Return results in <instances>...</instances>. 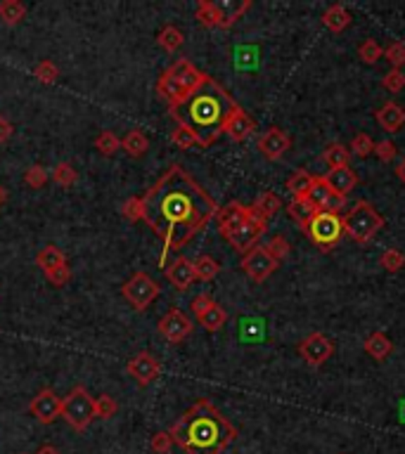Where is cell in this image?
<instances>
[{
  "mask_svg": "<svg viewBox=\"0 0 405 454\" xmlns=\"http://www.w3.org/2000/svg\"><path fill=\"white\" fill-rule=\"evenodd\" d=\"M223 133H228V138L233 142H245L256 133V124H254V119L237 104L235 112L230 114V119H228L225 126H223Z\"/></svg>",
  "mask_w": 405,
  "mask_h": 454,
  "instance_id": "cell-18",
  "label": "cell"
},
{
  "mask_svg": "<svg viewBox=\"0 0 405 454\" xmlns=\"http://www.w3.org/2000/svg\"><path fill=\"white\" fill-rule=\"evenodd\" d=\"M206 73L199 71L190 59H175L157 80V92L168 104V112L178 109L197 88L204 83Z\"/></svg>",
  "mask_w": 405,
  "mask_h": 454,
  "instance_id": "cell-4",
  "label": "cell"
},
{
  "mask_svg": "<svg viewBox=\"0 0 405 454\" xmlns=\"http://www.w3.org/2000/svg\"><path fill=\"white\" fill-rule=\"evenodd\" d=\"M249 218V206L240 204V201H230V204L221 206L218 213H216V220H218V229L223 237L233 234L240 225H245Z\"/></svg>",
  "mask_w": 405,
  "mask_h": 454,
  "instance_id": "cell-17",
  "label": "cell"
},
{
  "mask_svg": "<svg viewBox=\"0 0 405 454\" xmlns=\"http://www.w3.org/2000/svg\"><path fill=\"white\" fill-rule=\"evenodd\" d=\"M48 180H50V173L45 171L43 166H31L29 171L24 173V182L29 187H33V189L45 187V185H48Z\"/></svg>",
  "mask_w": 405,
  "mask_h": 454,
  "instance_id": "cell-44",
  "label": "cell"
},
{
  "mask_svg": "<svg viewBox=\"0 0 405 454\" xmlns=\"http://www.w3.org/2000/svg\"><path fill=\"white\" fill-rule=\"evenodd\" d=\"M126 371H128V376H133L140 386H150L152 381H157V376L161 374V362L152 355V352L143 350L128 360Z\"/></svg>",
  "mask_w": 405,
  "mask_h": 454,
  "instance_id": "cell-14",
  "label": "cell"
},
{
  "mask_svg": "<svg viewBox=\"0 0 405 454\" xmlns=\"http://www.w3.org/2000/svg\"><path fill=\"white\" fill-rule=\"evenodd\" d=\"M242 270H245L256 284H261L278 270V263L270 258L266 246H254L249 253H245V258H242Z\"/></svg>",
  "mask_w": 405,
  "mask_h": 454,
  "instance_id": "cell-12",
  "label": "cell"
},
{
  "mask_svg": "<svg viewBox=\"0 0 405 454\" xmlns=\"http://www.w3.org/2000/svg\"><path fill=\"white\" fill-rule=\"evenodd\" d=\"M322 24H325L332 33H341L348 29L351 15L344 5H332V8H327L325 15H322Z\"/></svg>",
  "mask_w": 405,
  "mask_h": 454,
  "instance_id": "cell-25",
  "label": "cell"
},
{
  "mask_svg": "<svg viewBox=\"0 0 405 454\" xmlns=\"http://www.w3.org/2000/svg\"><path fill=\"white\" fill-rule=\"evenodd\" d=\"M194 15H197L199 24L206 26V29H216V26H218V12H216L211 0H199L197 12H194Z\"/></svg>",
  "mask_w": 405,
  "mask_h": 454,
  "instance_id": "cell-37",
  "label": "cell"
},
{
  "mask_svg": "<svg viewBox=\"0 0 405 454\" xmlns=\"http://www.w3.org/2000/svg\"><path fill=\"white\" fill-rule=\"evenodd\" d=\"M124 215L128 220H143V201L140 196H133L124 204Z\"/></svg>",
  "mask_w": 405,
  "mask_h": 454,
  "instance_id": "cell-51",
  "label": "cell"
},
{
  "mask_svg": "<svg viewBox=\"0 0 405 454\" xmlns=\"http://www.w3.org/2000/svg\"><path fill=\"white\" fill-rule=\"evenodd\" d=\"M384 59L391 64V69H401L405 64V43L403 40H394V43L387 45L384 50Z\"/></svg>",
  "mask_w": 405,
  "mask_h": 454,
  "instance_id": "cell-41",
  "label": "cell"
},
{
  "mask_svg": "<svg viewBox=\"0 0 405 454\" xmlns=\"http://www.w3.org/2000/svg\"><path fill=\"white\" fill-rule=\"evenodd\" d=\"M190 306H192V313L197 315V320H199V317L204 315V313H209V310H211L216 303H213V298L209 296V294H197V296L192 298Z\"/></svg>",
  "mask_w": 405,
  "mask_h": 454,
  "instance_id": "cell-50",
  "label": "cell"
},
{
  "mask_svg": "<svg viewBox=\"0 0 405 454\" xmlns=\"http://www.w3.org/2000/svg\"><path fill=\"white\" fill-rule=\"evenodd\" d=\"M143 201V220L164 241L166 251H180L194 234L201 232L209 220L216 218L218 204L183 166L173 164L154 185Z\"/></svg>",
  "mask_w": 405,
  "mask_h": 454,
  "instance_id": "cell-1",
  "label": "cell"
},
{
  "mask_svg": "<svg viewBox=\"0 0 405 454\" xmlns=\"http://www.w3.org/2000/svg\"><path fill=\"white\" fill-rule=\"evenodd\" d=\"M382 88L389 92H401L405 88V73L401 69H389L382 78Z\"/></svg>",
  "mask_w": 405,
  "mask_h": 454,
  "instance_id": "cell-45",
  "label": "cell"
},
{
  "mask_svg": "<svg viewBox=\"0 0 405 454\" xmlns=\"http://www.w3.org/2000/svg\"><path fill=\"white\" fill-rule=\"evenodd\" d=\"M303 232H306L308 239L313 241L320 251H332L344 237L341 215L339 213L318 211L313 215V220L303 227Z\"/></svg>",
  "mask_w": 405,
  "mask_h": 454,
  "instance_id": "cell-7",
  "label": "cell"
},
{
  "mask_svg": "<svg viewBox=\"0 0 405 454\" xmlns=\"http://www.w3.org/2000/svg\"><path fill=\"white\" fill-rule=\"evenodd\" d=\"M266 251H268L270 258H273L275 263H280V261H285L287 256H289V251H292V246H289V241H287L285 234H275L273 239H270V241L266 244Z\"/></svg>",
  "mask_w": 405,
  "mask_h": 454,
  "instance_id": "cell-36",
  "label": "cell"
},
{
  "mask_svg": "<svg viewBox=\"0 0 405 454\" xmlns=\"http://www.w3.org/2000/svg\"><path fill=\"white\" fill-rule=\"evenodd\" d=\"M117 412H119V405H117V400H114L112 395H100L95 400V417L112 419Z\"/></svg>",
  "mask_w": 405,
  "mask_h": 454,
  "instance_id": "cell-46",
  "label": "cell"
},
{
  "mask_svg": "<svg viewBox=\"0 0 405 454\" xmlns=\"http://www.w3.org/2000/svg\"><path fill=\"white\" fill-rule=\"evenodd\" d=\"M36 454H59V450H57L55 445H43Z\"/></svg>",
  "mask_w": 405,
  "mask_h": 454,
  "instance_id": "cell-55",
  "label": "cell"
},
{
  "mask_svg": "<svg viewBox=\"0 0 405 454\" xmlns=\"http://www.w3.org/2000/svg\"><path fill=\"white\" fill-rule=\"evenodd\" d=\"M380 265L387 270V273H398V270L405 268V256L398 249H387L380 256Z\"/></svg>",
  "mask_w": 405,
  "mask_h": 454,
  "instance_id": "cell-40",
  "label": "cell"
},
{
  "mask_svg": "<svg viewBox=\"0 0 405 454\" xmlns=\"http://www.w3.org/2000/svg\"><path fill=\"white\" fill-rule=\"evenodd\" d=\"M299 355L310 364V367H322V364L334 355V343L329 341L325 334L315 331V334L306 336L299 343Z\"/></svg>",
  "mask_w": 405,
  "mask_h": 454,
  "instance_id": "cell-11",
  "label": "cell"
},
{
  "mask_svg": "<svg viewBox=\"0 0 405 454\" xmlns=\"http://www.w3.org/2000/svg\"><path fill=\"white\" fill-rule=\"evenodd\" d=\"M119 147H121V140L112 131H102L95 138V149L100 154H105V157H114V154L119 152Z\"/></svg>",
  "mask_w": 405,
  "mask_h": 454,
  "instance_id": "cell-35",
  "label": "cell"
},
{
  "mask_svg": "<svg viewBox=\"0 0 405 454\" xmlns=\"http://www.w3.org/2000/svg\"><path fill=\"white\" fill-rule=\"evenodd\" d=\"M396 175L401 178V182H405V157L396 164Z\"/></svg>",
  "mask_w": 405,
  "mask_h": 454,
  "instance_id": "cell-54",
  "label": "cell"
},
{
  "mask_svg": "<svg viewBox=\"0 0 405 454\" xmlns=\"http://www.w3.org/2000/svg\"><path fill=\"white\" fill-rule=\"evenodd\" d=\"M351 152H353L356 157H360V159H368L370 154H375L372 138H370L368 133H358L353 138V142H351Z\"/></svg>",
  "mask_w": 405,
  "mask_h": 454,
  "instance_id": "cell-43",
  "label": "cell"
},
{
  "mask_svg": "<svg viewBox=\"0 0 405 454\" xmlns=\"http://www.w3.org/2000/svg\"><path fill=\"white\" fill-rule=\"evenodd\" d=\"M33 76H36L40 83H45V85H55L57 78H59V69L50 62V59H43V62L36 64V69H33Z\"/></svg>",
  "mask_w": 405,
  "mask_h": 454,
  "instance_id": "cell-38",
  "label": "cell"
},
{
  "mask_svg": "<svg viewBox=\"0 0 405 454\" xmlns=\"http://www.w3.org/2000/svg\"><path fill=\"white\" fill-rule=\"evenodd\" d=\"M363 348H365V352L372 357V360L382 362V360H387L391 352H394V343H391V338L384 334V331H375V334H370L365 338Z\"/></svg>",
  "mask_w": 405,
  "mask_h": 454,
  "instance_id": "cell-23",
  "label": "cell"
},
{
  "mask_svg": "<svg viewBox=\"0 0 405 454\" xmlns=\"http://www.w3.org/2000/svg\"><path fill=\"white\" fill-rule=\"evenodd\" d=\"M287 213H289V218H292L294 222H299L301 229H303L310 220H313V215L318 213V208L310 204L308 199H292L287 206Z\"/></svg>",
  "mask_w": 405,
  "mask_h": 454,
  "instance_id": "cell-27",
  "label": "cell"
},
{
  "mask_svg": "<svg viewBox=\"0 0 405 454\" xmlns=\"http://www.w3.org/2000/svg\"><path fill=\"white\" fill-rule=\"evenodd\" d=\"M171 140H173V145L175 147H180V149H190L197 145V140H194V135L187 131L185 126H178L175 131L171 133Z\"/></svg>",
  "mask_w": 405,
  "mask_h": 454,
  "instance_id": "cell-48",
  "label": "cell"
},
{
  "mask_svg": "<svg viewBox=\"0 0 405 454\" xmlns=\"http://www.w3.org/2000/svg\"><path fill=\"white\" fill-rule=\"evenodd\" d=\"M266 229H268V220L261 218V215L249 206L247 222L245 225H240L233 234H228L225 239L235 251H240V253H249L254 246H259V239L266 234Z\"/></svg>",
  "mask_w": 405,
  "mask_h": 454,
  "instance_id": "cell-9",
  "label": "cell"
},
{
  "mask_svg": "<svg viewBox=\"0 0 405 454\" xmlns=\"http://www.w3.org/2000/svg\"><path fill=\"white\" fill-rule=\"evenodd\" d=\"M159 334L171 343H180L185 341L187 336L192 334V322L183 310L171 308L168 313L159 320Z\"/></svg>",
  "mask_w": 405,
  "mask_h": 454,
  "instance_id": "cell-13",
  "label": "cell"
},
{
  "mask_svg": "<svg viewBox=\"0 0 405 454\" xmlns=\"http://www.w3.org/2000/svg\"><path fill=\"white\" fill-rule=\"evenodd\" d=\"M147 147H150V142H147L145 133L140 131V128H133V131L128 133L124 140H121V149H124L128 157H133V159L145 157Z\"/></svg>",
  "mask_w": 405,
  "mask_h": 454,
  "instance_id": "cell-26",
  "label": "cell"
},
{
  "mask_svg": "<svg viewBox=\"0 0 405 454\" xmlns=\"http://www.w3.org/2000/svg\"><path fill=\"white\" fill-rule=\"evenodd\" d=\"M12 133H15V128H12L10 119L0 117V145H3V142H8L12 138Z\"/></svg>",
  "mask_w": 405,
  "mask_h": 454,
  "instance_id": "cell-53",
  "label": "cell"
},
{
  "mask_svg": "<svg viewBox=\"0 0 405 454\" xmlns=\"http://www.w3.org/2000/svg\"><path fill=\"white\" fill-rule=\"evenodd\" d=\"M192 265H194V275H197V280H201V282H211L221 273V265L206 253L199 256V258H194Z\"/></svg>",
  "mask_w": 405,
  "mask_h": 454,
  "instance_id": "cell-31",
  "label": "cell"
},
{
  "mask_svg": "<svg viewBox=\"0 0 405 454\" xmlns=\"http://www.w3.org/2000/svg\"><path fill=\"white\" fill-rule=\"evenodd\" d=\"M24 17H26V8L19 0H3V3H0V19L8 26L19 24Z\"/></svg>",
  "mask_w": 405,
  "mask_h": 454,
  "instance_id": "cell-33",
  "label": "cell"
},
{
  "mask_svg": "<svg viewBox=\"0 0 405 454\" xmlns=\"http://www.w3.org/2000/svg\"><path fill=\"white\" fill-rule=\"evenodd\" d=\"M36 265L43 270V273H50V270H57V268H64L66 265V256H64L62 249H57V246H52V244H48V246H43V249L38 251Z\"/></svg>",
  "mask_w": 405,
  "mask_h": 454,
  "instance_id": "cell-24",
  "label": "cell"
},
{
  "mask_svg": "<svg viewBox=\"0 0 405 454\" xmlns=\"http://www.w3.org/2000/svg\"><path fill=\"white\" fill-rule=\"evenodd\" d=\"M341 225H344V234H348L356 244L365 246L384 227V218L377 213V208L370 204V201L360 199L348 208V213L341 218Z\"/></svg>",
  "mask_w": 405,
  "mask_h": 454,
  "instance_id": "cell-5",
  "label": "cell"
},
{
  "mask_svg": "<svg viewBox=\"0 0 405 454\" xmlns=\"http://www.w3.org/2000/svg\"><path fill=\"white\" fill-rule=\"evenodd\" d=\"M121 294L128 301V306L138 313H143L157 301V296L161 294V284L157 280H152L147 273H135L131 280H128L124 287H121Z\"/></svg>",
  "mask_w": 405,
  "mask_h": 454,
  "instance_id": "cell-8",
  "label": "cell"
},
{
  "mask_svg": "<svg viewBox=\"0 0 405 454\" xmlns=\"http://www.w3.org/2000/svg\"><path fill=\"white\" fill-rule=\"evenodd\" d=\"M168 433L187 454H223L237 438V429L206 398L197 400Z\"/></svg>",
  "mask_w": 405,
  "mask_h": 454,
  "instance_id": "cell-3",
  "label": "cell"
},
{
  "mask_svg": "<svg viewBox=\"0 0 405 454\" xmlns=\"http://www.w3.org/2000/svg\"><path fill=\"white\" fill-rule=\"evenodd\" d=\"M29 412L38 419V424L50 426L57 422V417H62V398L52 388H43L36 393V398H31Z\"/></svg>",
  "mask_w": 405,
  "mask_h": 454,
  "instance_id": "cell-10",
  "label": "cell"
},
{
  "mask_svg": "<svg viewBox=\"0 0 405 454\" xmlns=\"http://www.w3.org/2000/svg\"><path fill=\"white\" fill-rule=\"evenodd\" d=\"M375 154L377 159L384 161V164H389V161L396 159V145L391 140H382V142H375Z\"/></svg>",
  "mask_w": 405,
  "mask_h": 454,
  "instance_id": "cell-49",
  "label": "cell"
},
{
  "mask_svg": "<svg viewBox=\"0 0 405 454\" xmlns=\"http://www.w3.org/2000/svg\"><path fill=\"white\" fill-rule=\"evenodd\" d=\"M173 445H175V443H173V438H171V433H168V431L154 433L152 440H150L152 452H157V454H168V452H171Z\"/></svg>",
  "mask_w": 405,
  "mask_h": 454,
  "instance_id": "cell-47",
  "label": "cell"
},
{
  "mask_svg": "<svg viewBox=\"0 0 405 454\" xmlns=\"http://www.w3.org/2000/svg\"><path fill=\"white\" fill-rule=\"evenodd\" d=\"M213 8L218 12V29H230L252 8V0H218L213 3Z\"/></svg>",
  "mask_w": 405,
  "mask_h": 454,
  "instance_id": "cell-20",
  "label": "cell"
},
{
  "mask_svg": "<svg viewBox=\"0 0 405 454\" xmlns=\"http://www.w3.org/2000/svg\"><path fill=\"white\" fill-rule=\"evenodd\" d=\"M225 320H228V315H225V310H223L221 306H213L209 313H204L199 317L201 327H204L206 331H218L223 324H225Z\"/></svg>",
  "mask_w": 405,
  "mask_h": 454,
  "instance_id": "cell-39",
  "label": "cell"
},
{
  "mask_svg": "<svg viewBox=\"0 0 405 454\" xmlns=\"http://www.w3.org/2000/svg\"><path fill=\"white\" fill-rule=\"evenodd\" d=\"M45 277H48V282L52 284V287H64V284L71 280V270H69V265H64V268L45 273Z\"/></svg>",
  "mask_w": 405,
  "mask_h": 454,
  "instance_id": "cell-52",
  "label": "cell"
},
{
  "mask_svg": "<svg viewBox=\"0 0 405 454\" xmlns=\"http://www.w3.org/2000/svg\"><path fill=\"white\" fill-rule=\"evenodd\" d=\"M166 280L173 284L178 291H185L190 289L194 280H197V275H194V265L190 258H185V256H178L171 268H166Z\"/></svg>",
  "mask_w": 405,
  "mask_h": 454,
  "instance_id": "cell-19",
  "label": "cell"
},
{
  "mask_svg": "<svg viewBox=\"0 0 405 454\" xmlns=\"http://www.w3.org/2000/svg\"><path fill=\"white\" fill-rule=\"evenodd\" d=\"M235 107H237V102L233 100V95L206 73L204 83L178 109H173L171 117L178 121V126H185L194 135L199 147L206 149L218 140L223 126L230 119Z\"/></svg>",
  "mask_w": 405,
  "mask_h": 454,
  "instance_id": "cell-2",
  "label": "cell"
},
{
  "mask_svg": "<svg viewBox=\"0 0 405 454\" xmlns=\"http://www.w3.org/2000/svg\"><path fill=\"white\" fill-rule=\"evenodd\" d=\"M289 147H292V138H289L282 128H268V131L259 138V152L268 161L282 159L289 152Z\"/></svg>",
  "mask_w": 405,
  "mask_h": 454,
  "instance_id": "cell-16",
  "label": "cell"
},
{
  "mask_svg": "<svg viewBox=\"0 0 405 454\" xmlns=\"http://www.w3.org/2000/svg\"><path fill=\"white\" fill-rule=\"evenodd\" d=\"M306 199L313 204L318 211H327V213H339L344 208V196H339L336 192H332V187L327 185L325 178H315L313 187Z\"/></svg>",
  "mask_w": 405,
  "mask_h": 454,
  "instance_id": "cell-15",
  "label": "cell"
},
{
  "mask_svg": "<svg viewBox=\"0 0 405 454\" xmlns=\"http://www.w3.org/2000/svg\"><path fill=\"white\" fill-rule=\"evenodd\" d=\"M327 185L332 187V192H336L339 196L346 199V194L358 185V175L351 166H341V168H332L327 175H325Z\"/></svg>",
  "mask_w": 405,
  "mask_h": 454,
  "instance_id": "cell-21",
  "label": "cell"
},
{
  "mask_svg": "<svg viewBox=\"0 0 405 454\" xmlns=\"http://www.w3.org/2000/svg\"><path fill=\"white\" fill-rule=\"evenodd\" d=\"M157 43L164 47L166 52H175V50H180L185 43V36H183V31L178 29V26H173V24H166L164 29L159 31V36H157Z\"/></svg>",
  "mask_w": 405,
  "mask_h": 454,
  "instance_id": "cell-29",
  "label": "cell"
},
{
  "mask_svg": "<svg viewBox=\"0 0 405 454\" xmlns=\"http://www.w3.org/2000/svg\"><path fill=\"white\" fill-rule=\"evenodd\" d=\"M315 175H310L308 171H294L292 178L287 180V189L292 194V199H306L310 187H313Z\"/></svg>",
  "mask_w": 405,
  "mask_h": 454,
  "instance_id": "cell-28",
  "label": "cell"
},
{
  "mask_svg": "<svg viewBox=\"0 0 405 454\" xmlns=\"http://www.w3.org/2000/svg\"><path fill=\"white\" fill-rule=\"evenodd\" d=\"M50 178L55 180L59 187H71L74 182H76L78 175H76V171H74L71 164H66V161H62V164L55 166V171H52Z\"/></svg>",
  "mask_w": 405,
  "mask_h": 454,
  "instance_id": "cell-42",
  "label": "cell"
},
{
  "mask_svg": "<svg viewBox=\"0 0 405 454\" xmlns=\"http://www.w3.org/2000/svg\"><path fill=\"white\" fill-rule=\"evenodd\" d=\"M375 119L387 133H396L405 124V109L396 102H387L375 112Z\"/></svg>",
  "mask_w": 405,
  "mask_h": 454,
  "instance_id": "cell-22",
  "label": "cell"
},
{
  "mask_svg": "<svg viewBox=\"0 0 405 454\" xmlns=\"http://www.w3.org/2000/svg\"><path fill=\"white\" fill-rule=\"evenodd\" d=\"M322 161L329 166V171L332 168H341V166H348L351 161V152L339 142H334V145H329L325 152H322Z\"/></svg>",
  "mask_w": 405,
  "mask_h": 454,
  "instance_id": "cell-32",
  "label": "cell"
},
{
  "mask_svg": "<svg viewBox=\"0 0 405 454\" xmlns=\"http://www.w3.org/2000/svg\"><path fill=\"white\" fill-rule=\"evenodd\" d=\"M62 417L74 431L83 433L95 419V398L86 390V386H74L69 395L62 398Z\"/></svg>",
  "mask_w": 405,
  "mask_h": 454,
  "instance_id": "cell-6",
  "label": "cell"
},
{
  "mask_svg": "<svg viewBox=\"0 0 405 454\" xmlns=\"http://www.w3.org/2000/svg\"><path fill=\"white\" fill-rule=\"evenodd\" d=\"M358 57H360L365 64H375V62H380V59L384 57V50H382V45L377 43V40L368 38V40H363V43L358 45Z\"/></svg>",
  "mask_w": 405,
  "mask_h": 454,
  "instance_id": "cell-34",
  "label": "cell"
},
{
  "mask_svg": "<svg viewBox=\"0 0 405 454\" xmlns=\"http://www.w3.org/2000/svg\"><path fill=\"white\" fill-rule=\"evenodd\" d=\"M5 199H8V192H5V189H3V187H0V206H3V204H5Z\"/></svg>",
  "mask_w": 405,
  "mask_h": 454,
  "instance_id": "cell-56",
  "label": "cell"
},
{
  "mask_svg": "<svg viewBox=\"0 0 405 454\" xmlns=\"http://www.w3.org/2000/svg\"><path fill=\"white\" fill-rule=\"evenodd\" d=\"M252 208L261 215V218L268 220V218H273V215L282 208V199H280V196L275 194V192H263V194L259 196V199L254 201Z\"/></svg>",
  "mask_w": 405,
  "mask_h": 454,
  "instance_id": "cell-30",
  "label": "cell"
}]
</instances>
